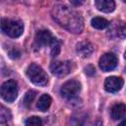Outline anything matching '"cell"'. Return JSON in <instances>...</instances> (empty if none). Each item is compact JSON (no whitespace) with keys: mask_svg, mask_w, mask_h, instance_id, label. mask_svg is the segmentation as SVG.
<instances>
[{"mask_svg":"<svg viewBox=\"0 0 126 126\" xmlns=\"http://www.w3.org/2000/svg\"><path fill=\"white\" fill-rule=\"evenodd\" d=\"M0 29L6 35L10 37H19L24 32V25L19 20L2 19L0 22Z\"/></svg>","mask_w":126,"mask_h":126,"instance_id":"2","label":"cell"},{"mask_svg":"<svg viewBox=\"0 0 126 126\" xmlns=\"http://www.w3.org/2000/svg\"><path fill=\"white\" fill-rule=\"evenodd\" d=\"M110 115L113 120H120L125 118L126 115V106L124 103H116L111 107Z\"/></svg>","mask_w":126,"mask_h":126,"instance_id":"11","label":"cell"},{"mask_svg":"<svg viewBox=\"0 0 126 126\" xmlns=\"http://www.w3.org/2000/svg\"><path fill=\"white\" fill-rule=\"evenodd\" d=\"M123 1H125V0H123Z\"/></svg>","mask_w":126,"mask_h":126,"instance_id":"21","label":"cell"},{"mask_svg":"<svg viewBox=\"0 0 126 126\" xmlns=\"http://www.w3.org/2000/svg\"><path fill=\"white\" fill-rule=\"evenodd\" d=\"M27 76L30 81L36 86H45L48 82V77L45 71L37 64L32 63L27 69Z\"/></svg>","mask_w":126,"mask_h":126,"instance_id":"3","label":"cell"},{"mask_svg":"<svg viewBox=\"0 0 126 126\" xmlns=\"http://www.w3.org/2000/svg\"><path fill=\"white\" fill-rule=\"evenodd\" d=\"M117 65V58L113 53H104L98 61V66L103 72L112 71Z\"/></svg>","mask_w":126,"mask_h":126,"instance_id":"6","label":"cell"},{"mask_svg":"<svg viewBox=\"0 0 126 126\" xmlns=\"http://www.w3.org/2000/svg\"><path fill=\"white\" fill-rule=\"evenodd\" d=\"M93 51H94V45L88 40H83L76 44V52L82 58L90 57Z\"/></svg>","mask_w":126,"mask_h":126,"instance_id":"9","label":"cell"},{"mask_svg":"<svg viewBox=\"0 0 126 126\" xmlns=\"http://www.w3.org/2000/svg\"><path fill=\"white\" fill-rule=\"evenodd\" d=\"M85 73H86L88 76H93V75H94L95 70H94V68L92 65H88V66L85 68Z\"/></svg>","mask_w":126,"mask_h":126,"instance_id":"19","label":"cell"},{"mask_svg":"<svg viewBox=\"0 0 126 126\" xmlns=\"http://www.w3.org/2000/svg\"><path fill=\"white\" fill-rule=\"evenodd\" d=\"M123 80L120 77L111 76L106 78L104 82V89L108 93H117L123 87Z\"/></svg>","mask_w":126,"mask_h":126,"instance_id":"8","label":"cell"},{"mask_svg":"<svg viewBox=\"0 0 126 126\" xmlns=\"http://www.w3.org/2000/svg\"><path fill=\"white\" fill-rule=\"evenodd\" d=\"M70 1V3L72 4V5H74V6H81L86 0H69Z\"/></svg>","mask_w":126,"mask_h":126,"instance_id":"20","label":"cell"},{"mask_svg":"<svg viewBox=\"0 0 126 126\" xmlns=\"http://www.w3.org/2000/svg\"><path fill=\"white\" fill-rule=\"evenodd\" d=\"M0 95L7 102H13L18 95V86L13 80L6 81L0 87Z\"/></svg>","mask_w":126,"mask_h":126,"instance_id":"5","label":"cell"},{"mask_svg":"<svg viewBox=\"0 0 126 126\" xmlns=\"http://www.w3.org/2000/svg\"><path fill=\"white\" fill-rule=\"evenodd\" d=\"M53 20L62 28L73 33H80L84 29L82 16L65 5H56L51 10Z\"/></svg>","mask_w":126,"mask_h":126,"instance_id":"1","label":"cell"},{"mask_svg":"<svg viewBox=\"0 0 126 126\" xmlns=\"http://www.w3.org/2000/svg\"><path fill=\"white\" fill-rule=\"evenodd\" d=\"M52 34L50 33L49 31L47 30H41V31H38L35 34V37H34V41H35V44L38 46V47H41V46H46V45H49L51 40H52Z\"/></svg>","mask_w":126,"mask_h":126,"instance_id":"10","label":"cell"},{"mask_svg":"<svg viewBox=\"0 0 126 126\" xmlns=\"http://www.w3.org/2000/svg\"><path fill=\"white\" fill-rule=\"evenodd\" d=\"M35 94H36V93L34 91H29L25 94V96L23 98V103H24V105L26 107H29L32 104V102L33 101V99L35 97Z\"/></svg>","mask_w":126,"mask_h":126,"instance_id":"17","label":"cell"},{"mask_svg":"<svg viewBox=\"0 0 126 126\" xmlns=\"http://www.w3.org/2000/svg\"><path fill=\"white\" fill-rule=\"evenodd\" d=\"M49 45L51 46L50 47V54H51V56L52 57L57 56L59 54V52H60V43H59L58 39L53 37Z\"/></svg>","mask_w":126,"mask_h":126,"instance_id":"16","label":"cell"},{"mask_svg":"<svg viewBox=\"0 0 126 126\" xmlns=\"http://www.w3.org/2000/svg\"><path fill=\"white\" fill-rule=\"evenodd\" d=\"M51 104V97L47 94H43L36 102V107L40 111H46Z\"/></svg>","mask_w":126,"mask_h":126,"instance_id":"13","label":"cell"},{"mask_svg":"<svg viewBox=\"0 0 126 126\" xmlns=\"http://www.w3.org/2000/svg\"><path fill=\"white\" fill-rule=\"evenodd\" d=\"M50 71L53 75L64 77L71 71V62L69 61H55L50 65Z\"/></svg>","mask_w":126,"mask_h":126,"instance_id":"7","label":"cell"},{"mask_svg":"<svg viewBox=\"0 0 126 126\" xmlns=\"http://www.w3.org/2000/svg\"><path fill=\"white\" fill-rule=\"evenodd\" d=\"M91 25L93 28L96 29V30H103L105 28H107L109 26V22L101 17H94L92 19L91 21Z\"/></svg>","mask_w":126,"mask_h":126,"instance_id":"14","label":"cell"},{"mask_svg":"<svg viewBox=\"0 0 126 126\" xmlns=\"http://www.w3.org/2000/svg\"><path fill=\"white\" fill-rule=\"evenodd\" d=\"M11 118H12L11 111H10L7 107H5L4 105L0 104V123L7 122V121H9Z\"/></svg>","mask_w":126,"mask_h":126,"instance_id":"15","label":"cell"},{"mask_svg":"<svg viewBox=\"0 0 126 126\" xmlns=\"http://www.w3.org/2000/svg\"><path fill=\"white\" fill-rule=\"evenodd\" d=\"M80 91L81 84L77 80H68L62 85L60 89V94L65 99L73 100L77 97V94L80 93Z\"/></svg>","mask_w":126,"mask_h":126,"instance_id":"4","label":"cell"},{"mask_svg":"<svg viewBox=\"0 0 126 126\" xmlns=\"http://www.w3.org/2000/svg\"><path fill=\"white\" fill-rule=\"evenodd\" d=\"M25 123H26V125H29V126H39L42 124V121L37 116H32V117L28 118Z\"/></svg>","mask_w":126,"mask_h":126,"instance_id":"18","label":"cell"},{"mask_svg":"<svg viewBox=\"0 0 126 126\" xmlns=\"http://www.w3.org/2000/svg\"><path fill=\"white\" fill-rule=\"evenodd\" d=\"M94 3L96 9L103 13H110L115 9L114 0H95Z\"/></svg>","mask_w":126,"mask_h":126,"instance_id":"12","label":"cell"}]
</instances>
